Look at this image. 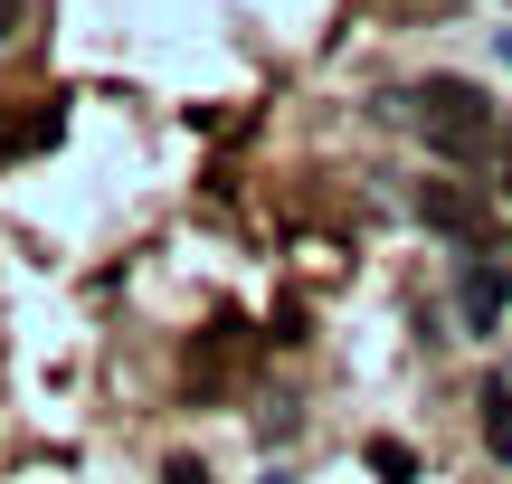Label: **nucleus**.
<instances>
[{
  "label": "nucleus",
  "mask_w": 512,
  "mask_h": 484,
  "mask_svg": "<svg viewBox=\"0 0 512 484\" xmlns=\"http://www.w3.org/2000/svg\"><path fill=\"white\" fill-rule=\"evenodd\" d=\"M418 209H427V219L446 228V238H475V200H456L446 181H427V190H418Z\"/></svg>",
  "instance_id": "obj_4"
},
{
  "label": "nucleus",
  "mask_w": 512,
  "mask_h": 484,
  "mask_svg": "<svg viewBox=\"0 0 512 484\" xmlns=\"http://www.w3.org/2000/svg\"><path fill=\"white\" fill-rule=\"evenodd\" d=\"M370 475L408 484V475H418V447H399V437H370Z\"/></svg>",
  "instance_id": "obj_7"
},
{
  "label": "nucleus",
  "mask_w": 512,
  "mask_h": 484,
  "mask_svg": "<svg viewBox=\"0 0 512 484\" xmlns=\"http://www.w3.org/2000/svg\"><path fill=\"white\" fill-rule=\"evenodd\" d=\"M494 152H503V200H512V124H503V143H494Z\"/></svg>",
  "instance_id": "obj_9"
},
{
  "label": "nucleus",
  "mask_w": 512,
  "mask_h": 484,
  "mask_svg": "<svg viewBox=\"0 0 512 484\" xmlns=\"http://www.w3.org/2000/svg\"><path fill=\"white\" fill-rule=\"evenodd\" d=\"M238 352H247V323H209V333L190 342V361H181V390L190 399H219V380H228Z\"/></svg>",
  "instance_id": "obj_2"
},
{
  "label": "nucleus",
  "mask_w": 512,
  "mask_h": 484,
  "mask_svg": "<svg viewBox=\"0 0 512 484\" xmlns=\"http://www.w3.org/2000/svg\"><path fill=\"white\" fill-rule=\"evenodd\" d=\"M484 447L512 466V380H494V390H484Z\"/></svg>",
  "instance_id": "obj_5"
},
{
  "label": "nucleus",
  "mask_w": 512,
  "mask_h": 484,
  "mask_svg": "<svg viewBox=\"0 0 512 484\" xmlns=\"http://www.w3.org/2000/svg\"><path fill=\"white\" fill-rule=\"evenodd\" d=\"M10 29H19V0H0V48H10Z\"/></svg>",
  "instance_id": "obj_10"
},
{
  "label": "nucleus",
  "mask_w": 512,
  "mask_h": 484,
  "mask_svg": "<svg viewBox=\"0 0 512 484\" xmlns=\"http://www.w3.org/2000/svg\"><path fill=\"white\" fill-rule=\"evenodd\" d=\"M418 133L437 162H484V152L503 143V114L484 86H465V76H427L418 86Z\"/></svg>",
  "instance_id": "obj_1"
},
{
  "label": "nucleus",
  "mask_w": 512,
  "mask_h": 484,
  "mask_svg": "<svg viewBox=\"0 0 512 484\" xmlns=\"http://www.w3.org/2000/svg\"><path fill=\"white\" fill-rule=\"evenodd\" d=\"M162 484H209V466H190V456H171V466H162Z\"/></svg>",
  "instance_id": "obj_8"
},
{
  "label": "nucleus",
  "mask_w": 512,
  "mask_h": 484,
  "mask_svg": "<svg viewBox=\"0 0 512 484\" xmlns=\"http://www.w3.org/2000/svg\"><path fill=\"white\" fill-rule=\"evenodd\" d=\"M503 295H512V276H503V257H465V276H456V304H465V333H494L503 323Z\"/></svg>",
  "instance_id": "obj_3"
},
{
  "label": "nucleus",
  "mask_w": 512,
  "mask_h": 484,
  "mask_svg": "<svg viewBox=\"0 0 512 484\" xmlns=\"http://www.w3.org/2000/svg\"><path fill=\"white\" fill-rule=\"evenodd\" d=\"M38 143H57V105H38L29 124H0V162L10 152H38Z\"/></svg>",
  "instance_id": "obj_6"
}]
</instances>
